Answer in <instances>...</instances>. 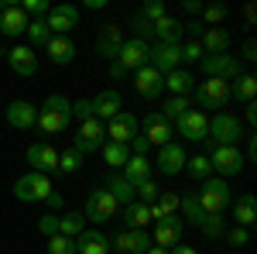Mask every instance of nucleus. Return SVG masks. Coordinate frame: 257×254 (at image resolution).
<instances>
[{
  "label": "nucleus",
  "instance_id": "obj_1",
  "mask_svg": "<svg viewBox=\"0 0 257 254\" xmlns=\"http://www.w3.org/2000/svg\"><path fill=\"white\" fill-rule=\"evenodd\" d=\"M35 124H38L45 134H62V131H69V124H72V103L62 97V93H52V97L41 103Z\"/></svg>",
  "mask_w": 257,
  "mask_h": 254
},
{
  "label": "nucleus",
  "instance_id": "obj_2",
  "mask_svg": "<svg viewBox=\"0 0 257 254\" xmlns=\"http://www.w3.org/2000/svg\"><path fill=\"white\" fill-rule=\"evenodd\" d=\"M243 124H240L233 114H226V110H219L216 117L209 120V144H226V148H237L240 141H243Z\"/></svg>",
  "mask_w": 257,
  "mask_h": 254
},
{
  "label": "nucleus",
  "instance_id": "obj_3",
  "mask_svg": "<svg viewBox=\"0 0 257 254\" xmlns=\"http://www.w3.org/2000/svg\"><path fill=\"white\" fill-rule=\"evenodd\" d=\"M196 199H199V206H202V213H223L230 206V186H226V179H219V176L202 179V189L196 193Z\"/></svg>",
  "mask_w": 257,
  "mask_h": 254
},
{
  "label": "nucleus",
  "instance_id": "obj_4",
  "mask_svg": "<svg viewBox=\"0 0 257 254\" xmlns=\"http://www.w3.org/2000/svg\"><path fill=\"white\" fill-rule=\"evenodd\" d=\"M192 100H196L199 110H216V114H219V110L230 103V82H223V79H206V82H196Z\"/></svg>",
  "mask_w": 257,
  "mask_h": 254
},
{
  "label": "nucleus",
  "instance_id": "obj_5",
  "mask_svg": "<svg viewBox=\"0 0 257 254\" xmlns=\"http://www.w3.org/2000/svg\"><path fill=\"white\" fill-rule=\"evenodd\" d=\"M52 193H55L52 189V179L41 176V172H24L14 182V196H18L21 203H41V199H48Z\"/></svg>",
  "mask_w": 257,
  "mask_h": 254
},
{
  "label": "nucleus",
  "instance_id": "obj_6",
  "mask_svg": "<svg viewBox=\"0 0 257 254\" xmlns=\"http://www.w3.org/2000/svg\"><path fill=\"white\" fill-rule=\"evenodd\" d=\"M209 165H213V172H219V179L226 176H240L243 172V165H247V158L240 148H226V144H209Z\"/></svg>",
  "mask_w": 257,
  "mask_h": 254
},
{
  "label": "nucleus",
  "instance_id": "obj_7",
  "mask_svg": "<svg viewBox=\"0 0 257 254\" xmlns=\"http://www.w3.org/2000/svg\"><path fill=\"white\" fill-rule=\"evenodd\" d=\"M103 141H106L103 120L89 117V120H82L79 127H76V134H72V151H79V155H93V151L103 148Z\"/></svg>",
  "mask_w": 257,
  "mask_h": 254
},
{
  "label": "nucleus",
  "instance_id": "obj_8",
  "mask_svg": "<svg viewBox=\"0 0 257 254\" xmlns=\"http://www.w3.org/2000/svg\"><path fill=\"white\" fill-rule=\"evenodd\" d=\"M202 72L206 79H223V82H233L237 76H243V65H240L237 55H230V52H223V55H202Z\"/></svg>",
  "mask_w": 257,
  "mask_h": 254
},
{
  "label": "nucleus",
  "instance_id": "obj_9",
  "mask_svg": "<svg viewBox=\"0 0 257 254\" xmlns=\"http://www.w3.org/2000/svg\"><path fill=\"white\" fill-rule=\"evenodd\" d=\"M148 48H151V45L141 41V38H123V45H120L113 65H117L123 76H127V72H138V69L148 65Z\"/></svg>",
  "mask_w": 257,
  "mask_h": 254
},
{
  "label": "nucleus",
  "instance_id": "obj_10",
  "mask_svg": "<svg viewBox=\"0 0 257 254\" xmlns=\"http://www.w3.org/2000/svg\"><path fill=\"white\" fill-rule=\"evenodd\" d=\"M172 131H178L182 141L206 144V137H209V117H206L202 110H185V114L175 120V127H172Z\"/></svg>",
  "mask_w": 257,
  "mask_h": 254
},
{
  "label": "nucleus",
  "instance_id": "obj_11",
  "mask_svg": "<svg viewBox=\"0 0 257 254\" xmlns=\"http://www.w3.org/2000/svg\"><path fill=\"white\" fill-rule=\"evenodd\" d=\"M117 213H120L117 199H113V196L106 193L103 186L89 193V199H86V210H82V216H86V223H89V220H93V223H106V220H113Z\"/></svg>",
  "mask_w": 257,
  "mask_h": 254
},
{
  "label": "nucleus",
  "instance_id": "obj_12",
  "mask_svg": "<svg viewBox=\"0 0 257 254\" xmlns=\"http://www.w3.org/2000/svg\"><path fill=\"white\" fill-rule=\"evenodd\" d=\"M79 24V7L76 4H55L48 14H45V28L52 31V35H62V38H69V31Z\"/></svg>",
  "mask_w": 257,
  "mask_h": 254
},
{
  "label": "nucleus",
  "instance_id": "obj_13",
  "mask_svg": "<svg viewBox=\"0 0 257 254\" xmlns=\"http://www.w3.org/2000/svg\"><path fill=\"white\" fill-rule=\"evenodd\" d=\"M138 127H144V141H148V144H168V141H172V137H175V131H172V124H168V120L161 117L158 110H148V114H144V117L138 120Z\"/></svg>",
  "mask_w": 257,
  "mask_h": 254
},
{
  "label": "nucleus",
  "instance_id": "obj_14",
  "mask_svg": "<svg viewBox=\"0 0 257 254\" xmlns=\"http://www.w3.org/2000/svg\"><path fill=\"white\" fill-rule=\"evenodd\" d=\"M28 165H31V172H41V176L59 172V151H55V144L35 141V144L28 148Z\"/></svg>",
  "mask_w": 257,
  "mask_h": 254
},
{
  "label": "nucleus",
  "instance_id": "obj_15",
  "mask_svg": "<svg viewBox=\"0 0 257 254\" xmlns=\"http://www.w3.org/2000/svg\"><path fill=\"white\" fill-rule=\"evenodd\" d=\"M103 131H106V141H113V144H131L134 137H138V117L134 114H127V110H120L113 120H106L103 124Z\"/></svg>",
  "mask_w": 257,
  "mask_h": 254
},
{
  "label": "nucleus",
  "instance_id": "obj_16",
  "mask_svg": "<svg viewBox=\"0 0 257 254\" xmlns=\"http://www.w3.org/2000/svg\"><path fill=\"white\" fill-rule=\"evenodd\" d=\"M148 65L155 69V72H161V76H168V72H175V69H182V55H178V45H151L148 48Z\"/></svg>",
  "mask_w": 257,
  "mask_h": 254
},
{
  "label": "nucleus",
  "instance_id": "obj_17",
  "mask_svg": "<svg viewBox=\"0 0 257 254\" xmlns=\"http://www.w3.org/2000/svg\"><path fill=\"white\" fill-rule=\"evenodd\" d=\"M110 247H117V254H144L151 247V234H148V230H131V227H123V230L113 234Z\"/></svg>",
  "mask_w": 257,
  "mask_h": 254
},
{
  "label": "nucleus",
  "instance_id": "obj_18",
  "mask_svg": "<svg viewBox=\"0 0 257 254\" xmlns=\"http://www.w3.org/2000/svg\"><path fill=\"white\" fill-rule=\"evenodd\" d=\"M185 161H189V155H185V148H182V141H168V144H161L158 148V172L161 176H178L182 168H185Z\"/></svg>",
  "mask_w": 257,
  "mask_h": 254
},
{
  "label": "nucleus",
  "instance_id": "obj_19",
  "mask_svg": "<svg viewBox=\"0 0 257 254\" xmlns=\"http://www.w3.org/2000/svg\"><path fill=\"white\" fill-rule=\"evenodd\" d=\"M182 230H185L182 216L158 220V223H155V234H151V244H155V247H175V244H182Z\"/></svg>",
  "mask_w": 257,
  "mask_h": 254
},
{
  "label": "nucleus",
  "instance_id": "obj_20",
  "mask_svg": "<svg viewBox=\"0 0 257 254\" xmlns=\"http://www.w3.org/2000/svg\"><path fill=\"white\" fill-rule=\"evenodd\" d=\"M4 59H7V65H11L18 76H35V72H38V55H35L28 45H14V48H7Z\"/></svg>",
  "mask_w": 257,
  "mask_h": 254
},
{
  "label": "nucleus",
  "instance_id": "obj_21",
  "mask_svg": "<svg viewBox=\"0 0 257 254\" xmlns=\"http://www.w3.org/2000/svg\"><path fill=\"white\" fill-rule=\"evenodd\" d=\"M120 45H123V31H120L117 24H103L99 28V38H96V55L103 62H113L120 52Z\"/></svg>",
  "mask_w": 257,
  "mask_h": 254
},
{
  "label": "nucleus",
  "instance_id": "obj_22",
  "mask_svg": "<svg viewBox=\"0 0 257 254\" xmlns=\"http://www.w3.org/2000/svg\"><path fill=\"white\" fill-rule=\"evenodd\" d=\"M151 28H155V41H158V45H182V38H185V24H182V18H172V14L158 18Z\"/></svg>",
  "mask_w": 257,
  "mask_h": 254
},
{
  "label": "nucleus",
  "instance_id": "obj_23",
  "mask_svg": "<svg viewBox=\"0 0 257 254\" xmlns=\"http://www.w3.org/2000/svg\"><path fill=\"white\" fill-rule=\"evenodd\" d=\"M89 107H93V117L103 120V124H106V120H113L120 110H123L117 90H103V93H96V97L89 100Z\"/></svg>",
  "mask_w": 257,
  "mask_h": 254
},
{
  "label": "nucleus",
  "instance_id": "obj_24",
  "mask_svg": "<svg viewBox=\"0 0 257 254\" xmlns=\"http://www.w3.org/2000/svg\"><path fill=\"white\" fill-rule=\"evenodd\" d=\"M134 86H138V93L144 100H158L161 93H165V76H161V72H155L151 65H144V69H138V72H134Z\"/></svg>",
  "mask_w": 257,
  "mask_h": 254
},
{
  "label": "nucleus",
  "instance_id": "obj_25",
  "mask_svg": "<svg viewBox=\"0 0 257 254\" xmlns=\"http://www.w3.org/2000/svg\"><path fill=\"white\" fill-rule=\"evenodd\" d=\"M7 124L11 127H18V131H28V127H35V120H38V107H31L28 100H14V103H7Z\"/></svg>",
  "mask_w": 257,
  "mask_h": 254
},
{
  "label": "nucleus",
  "instance_id": "obj_26",
  "mask_svg": "<svg viewBox=\"0 0 257 254\" xmlns=\"http://www.w3.org/2000/svg\"><path fill=\"white\" fill-rule=\"evenodd\" d=\"M199 48H202V55H223V52H230V31H223V28H206V31L199 35Z\"/></svg>",
  "mask_w": 257,
  "mask_h": 254
},
{
  "label": "nucleus",
  "instance_id": "obj_27",
  "mask_svg": "<svg viewBox=\"0 0 257 254\" xmlns=\"http://www.w3.org/2000/svg\"><path fill=\"white\" fill-rule=\"evenodd\" d=\"M76 254H110V237L103 230H82L76 237Z\"/></svg>",
  "mask_w": 257,
  "mask_h": 254
},
{
  "label": "nucleus",
  "instance_id": "obj_28",
  "mask_svg": "<svg viewBox=\"0 0 257 254\" xmlns=\"http://www.w3.org/2000/svg\"><path fill=\"white\" fill-rule=\"evenodd\" d=\"M0 31L7 35V38H18L28 31V14L21 11V4H11L4 14H0Z\"/></svg>",
  "mask_w": 257,
  "mask_h": 254
},
{
  "label": "nucleus",
  "instance_id": "obj_29",
  "mask_svg": "<svg viewBox=\"0 0 257 254\" xmlns=\"http://www.w3.org/2000/svg\"><path fill=\"white\" fill-rule=\"evenodd\" d=\"M45 55L55 62V65H69V62L76 59V41L62 38V35H52V41L45 45Z\"/></svg>",
  "mask_w": 257,
  "mask_h": 254
},
{
  "label": "nucleus",
  "instance_id": "obj_30",
  "mask_svg": "<svg viewBox=\"0 0 257 254\" xmlns=\"http://www.w3.org/2000/svg\"><path fill=\"white\" fill-rule=\"evenodd\" d=\"M230 206H233V220H237V227H254V220H257V199L250 193H240L237 199H230Z\"/></svg>",
  "mask_w": 257,
  "mask_h": 254
},
{
  "label": "nucleus",
  "instance_id": "obj_31",
  "mask_svg": "<svg viewBox=\"0 0 257 254\" xmlns=\"http://www.w3.org/2000/svg\"><path fill=\"white\" fill-rule=\"evenodd\" d=\"M120 213H123V223L131 227V230H148L151 227V206H144V203H127V206H120Z\"/></svg>",
  "mask_w": 257,
  "mask_h": 254
},
{
  "label": "nucleus",
  "instance_id": "obj_32",
  "mask_svg": "<svg viewBox=\"0 0 257 254\" xmlns=\"http://www.w3.org/2000/svg\"><path fill=\"white\" fill-rule=\"evenodd\" d=\"M151 172H155V168H151V161H148L144 155H131V158H127V165H123V179H127L131 186H141V182L155 179Z\"/></svg>",
  "mask_w": 257,
  "mask_h": 254
},
{
  "label": "nucleus",
  "instance_id": "obj_33",
  "mask_svg": "<svg viewBox=\"0 0 257 254\" xmlns=\"http://www.w3.org/2000/svg\"><path fill=\"white\" fill-rule=\"evenodd\" d=\"M165 90H168L172 97H192L196 79H192V72H185V69H175V72L165 76Z\"/></svg>",
  "mask_w": 257,
  "mask_h": 254
},
{
  "label": "nucleus",
  "instance_id": "obj_34",
  "mask_svg": "<svg viewBox=\"0 0 257 254\" xmlns=\"http://www.w3.org/2000/svg\"><path fill=\"white\" fill-rule=\"evenodd\" d=\"M168 216H178V193H165L151 203V223H158V220H168Z\"/></svg>",
  "mask_w": 257,
  "mask_h": 254
},
{
  "label": "nucleus",
  "instance_id": "obj_35",
  "mask_svg": "<svg viewBox=\"0 0 257 254\" xmlns=\"http://www.w3.org/2000/svg\"><path fill=\"white\" fill-rule=\"evenodd\" d=\"M254 97H257V79L250 76V72H243V76H237L233 82H230V100L254 103Z\"/></svg>",
  "mask_w": 257,
  "mask_h": 254
},
{
  "label": "nucleus",
  "instance_id": "obj_36",
  "mask_svg": "<svg viewBox=\"0 0 257 254\" xmlns=\"http://www.w3.org/2000/svg\"><path fill=\"white\" fill-rule=\"evenodd\" d=\"M103 189H106V193L117 199V206H127V203H134V186H131V182H127L123 176H110Z\"/></svg>",
  "mask_w": 257,
  "mask_h": 254
},
{
  "label": "nucleus",
  "instance_id": "obj_37",
  "mask_svg": "<svg viewBox=\"0 0 257 254\" xmlns=\"http://www.w3.org/2000/svg\"><path fill=\"white\" fill-rule=\"evenodd\" d=\"M82 230H86V216H82V210H72V213H62L59 216V234L62 237L76 240Z\"/></svg>",
  "mask_w": 257,
  "mask_h": 254
},
{
  "label": "nucleus",
  "instance_id": "obj_38",
  "mask_svg": "<svg viewBox=\"0 0 257 254\" xmlns=\"http://www.w3.org/2000/svg\"><path fill=\"white\" fill-rule=\"evenodd\" d=\"M178 216H185L182 223H192V227H199V220H202V206H199V199L196 193H189V196H178Z\"/></svg>",
  "mask_w": 257,
  "mask_h": 254
},
{
  "label": "nucleus",
  "instance_id": "obj_39",
  "mask_svg": "<svg viewBox=\"0 0 257 254\" xmlns=\"http://www.w3.org/2000/svg\"><path fill=\"white\" fill-rule=\"evenodd\" d=\"M185 110H192V97H168L165 100V103H161V117L168 120V124H175L178 117H182V114H185Z\"/></svg>",
  "mask_w": 257,
  "mask_h": 254
},
{
  "label": "nucleus",
  "instance_id": "obj_40",
  "mask_svg": "<svg viewBox=\"0 0 257 254\" xmlns=\"http://www.w3.org/2000/svg\"><path fill=\"white\" fill-rule=\"evenodd\" d=\"M99 155H103V161H106L110 168H123V165H127V158H131V151H127V144H113V141H103Z\"/></svg>",
  "mask_w": 257,
  "mask_h": 254
},
{
  "label": "nucleus",
  "instance_id": "obj_41",
  "mask_svg": "<svg viewBox=\"0 0 257 254\" xmlns=\"http://www.w3.org/2000/svg\"><path fill=\"white\" fill-rule=\"evenodd\" d=\"M24 35H28V48H31V52H35V48H45V45L52 41V31L45 28V18L28 21V31H24Z\"/></svg>",
  "mask_w": 257,
  "mask_h": 254
},
{
  "label": "nucleus",
  "instance_id": "obj_42",
  "mask_svg": "<svg viewBox=\"0 0 257 254\" xmlns=\"http://www.w3.org/2000/svg\"><path fill=\"white\" fill-rule=\"evenodd\" d=\"M199 230H202V237L216 240V237L226 234V220H223V213H206L202 220H199Z\"/></svg>",
  "mask_w": 257,
  "mask_h": 254
},
{
  "label": "nucleus",
  "instance_id": "obj_43",
  "mask_svg": "<svg viewBox=\"0 0 257 254\" xmlns=\"http://www.w3.org/2000/svg\"><path fill=\"white\" fill-rule=\"evenodd\" d=\"M185 172H189L192 179H199V182H202V179L213 176V165H209V158H206V155H192L189 161H185Z\"/></svg>",
  "mask_w": 257,
  "mask_h": 254
},
{
  "label": "nucleus",
  "instance_id": "obj_44",
  "mask_svg": "<svg viewBox=\"0 0 257 254\" xmlns=\"http://www.w3.org/2000/svg\"><path fill=\"white\" fill-rule=\"evenodd\" d=\"M131 28H134V38H141V41H155V28H151V21H144L141 14H131Z\"/></svg>",
  "mask_w": 257,
  "mask_h": 254
},
{
  "label": "nucleus",
  "instance_id": "obj_45",
  "mask_svg": "<svg viewBox=\"0 0 257 254\" xmlns=\"http://www.w3.org/2000/svg\"><path fill=\"white\" fill-rule=\"evenodd\" d=\"M199 14H202V28H206V24H209V28H216L219 21H226V14H230V11H226L223 4H213V7H202Z\"/></svg>",
  "mask_w": 257,
  "mask_h": 254
},
{
  "label": "nucleus",
  "instance_id": "obj_46",
  "mask_svg": "<svg viewBox=\"0 0 257 254\" xmlns=\"http://www.w3.org/2000/svg\"><path fill=\"white\" fill-rule=\"evenodd\" d=\"M21 11L28 14V21H31V18L41 21L48 11H52V4H48V0H24V4H21Z\"/></svg>",
  "mask_w": 257,
  "mask_h": 254
},
{
  "label": "nucleus",
  "instance_id": "obj_47",
  "mask_svg": "<svg viewBox=\"0 0 257 254\" xmlns=\"http://www.w3.org/2000/svg\"><path fill=\"white\" fill-rule=\"evenodd\" d=\"M138 14H141L144 21H151V24H155V21H158V18H165L168 11H165V4H161V0H144Z\"/></svg>",
  "mask_w": 257,
  "mask_h": 254
},
{
  "label": "nucleus",
  "instance_id": "obj_48",
  "mask_svg": "<svg viewBox=\"0 0 257 254\" xmlns=\"http://www.w3.org/2000/svg\"><path fill=\"white\" fill-rule=\"evenodd\" d=\"M48 254H76V240H69V237H48Z\"/></svg>",
  "mask_w": 257,
  "mask_h": 254
},
{
  "label": "nucleus",
  "instance_id": "obj_49",
  "mask_svg": "<svg viewBox=\"0 0 257 254\" xmlns=\"http://www.w3.org/2000/svg\"><path fill=\"white\" fill-rule=\"evenodd\" d=\"M178 55H182V62H202V48H199V41H182L178 45Z\"/></svg>",
  "mask_w": 257,
  "mask_h": 254
},
{
  "label": "nucleus",
  "instance_id": "obj_50",
  "mask_svg": "<svg viewBox=\"0 0 257 254\" xmlns=\"http://www.w3.org/2000/svg\"><path fill=\"white\" fill-rule=\"evenodd\" d=\"M79 165H82L79 151H65V155H59V172H65V176H72Z\"/></svg>",
  "mask_w": 257,
  "mask_h": 254
},
{
  "label": "nucleus",
  "instance_id": "obj_51",
  "mask_svg": "<svg viewBox=\"0 0 257 254\" xmlns=\"http://www.w3.org/2000/svg\"><path fill=\"white\" fill-rule=\"evenodd\" d=\"M38 234H45V237H55L59 234V213H45L38 220Z\"/></svg>",
  "mask_w": 257,
  "mask_h": 254
},
{
  "label": "nucleus",
  "instance_id": "obj_52",
  "mask_svg": "<svg viewBox=\"0 0 257 254\" xmlns=\"http://www.w3.org/2000/svg\"><path fill=\"white\" fill-rule=\"evenodd\" d=\"M89 117H93L89 100H76V103H72V120H76V124H82V120H89Z\"/></svg>",
  "mask_w": 257,
  "mask_h": 254
},
{
  "label": "nucleus",
  "instance_id": "obj_53",
  "mask_svg": "<svg viewBox=\"0 0 257 254\" xmlns=\"http://www.w3.org/2000/svg\"><path fill=\"white\" fill-rule=\"evenodd\" d=\"M226 240H230L233 247H247V244H250V234H247V227H233V230L226 234Z\"/></svg>",
  "mask_w": 257,
  "mask_h": 254
},
{
  "label": "nucleus",
  "instance_id": "obj_54",
  "mask_svg": "<svg viewBox=\"0 0 257 254\" xmlns=\"http://www.w3.org/2000/svg\"><path fill=\"white\" fill-rule=\"evenodd\" d=\"M148 148H151V144H148V141H144V137H134V141H131V144H127V151H131V155H144L148 158Z\"/></svg>",
  "mask_w": 257,
  "mask_h": 254
},
{
  "label": "nucleus",
  "instance_id": "obj_55",
  "mask_svg": "<svg viewBox=\"0 0 257 254\" xmlns=\"http://www.w3.org/2000/svg\"><path fill=\"white\" fill-rule=\"evenodd\" d=\"M254 52H257V45H254V38H247V41H243V59H247V62H254V59H257Z\"/></svg>",
  "mask_w": 257,
  "mask_h": 254
},
{
  "label": "nucleus",
  "instance_id": "obj_56",
  "mask_svg": "<svg viewBox=\"0 0 257 254\" xmlns=\"http://www.w3.org/2000/svg\"><path fill=\"white\" fill-rule=\"evenodd\" d=\"M243 141H247V158L254 161V158H257V137H254V134H247Z\"/></svg>",
  "mask_w": 257,
  "mask_h": 254
},
{
  "label": "nucleus",
  "instance_id": "obj_57",
  "mask_svg": "<svg viewBox=\"0 0 257 254\" xmlns=\"http://www.w3.org/2000/svg\"><path fill=\"white\" fill-rule=\"evenodd\" d=\"M182 11H185V14H199L202 4H199V0H182Z\"/></svg>",
  "mask_w": 257,
  "mask_h": 254
},
{
  "label": "nucleus",
  "instance_id": "obj_58",
  "mask_svg": "<svg viewBox=\"0 0 257 254\" xmlns=\"http://www.w3.org/2000/svg\"><path fill=\"white\" fill-rule=\"evenodd\" d=\"M168 254H199V251L189 247V244H175V247H168Z\"/></svg>",
  "mask_w": 257,
  "mask_h": 254
},
{
  "label": "nucleus",
  "instance_id": "obj_59",
  "mask_svg": "<svg viewBox=\"0 0 257 254\" xmlns=\"http://www.w3.org/2000/svg\"><path fill=\"white\" fill-rule=\"evenodd\" d=\"M243 117H247L250 127H254V124H257V103H247V114H243Z\"/></svg>",
  "mask_w": 257,
  "mask_h": 254
},
{
  "label": "nucleus",
  "instance_id": "obj_60",
  "mask_svg": "<svg viewBox=\"0 0 257 254\" xmlns=\"http://www.w3.org/2000/svg\"><path fill=\"white\" fill-rule=\"evenodd\" d=\"M45 203H48L52 210H62V196H59V193H52V196H48V199H45Z\"/></svg>",
  "mask_w": 257,
  "mask_h": 254
},
{
  "label": "nucleus",
  "instance_id": "obj_61",
  "mask_svg": "<svg viewBox=\"0 0 257 254\" xmlns=\"http://www.w3.org/2000/svg\"><path fill=\"white\" fill-rule=\"evenodd\" d=\"M144 254H168V247H155V244H151V247H148Z\"/></svg>",
  "mask_w": 257,
  "mask_h": 254
},
{
  "label": "nucleus",
  "instance_id": "obj_62",
  "mask_svg": "<svg viewBox=\"0 0 257 254\" xmlns=\"http://www.w3.org/2000/svg\"><path fill=\"white\" fill-rule=\"evenodd\" d=\"M7 7H11V4H7V0H0V14H4V11H7Z\"/></svg>",
  "mask_w": 257,
  "mask_h": 254
},
{
  "label": "nucleus",
  "instance_id": "obj_63",
  "mask_svg": "<svg viewBox=\"0 0 257 254\" xmlns=\"http://www.w3.org/2000/svg\"><path fill=\"white\" fill-rule=\"evenodd\" d=\"M110 254H117V251H110Z\"/></svg>",
  "mask_w": 257,
  "mask_h": 254
}]
</instances>
